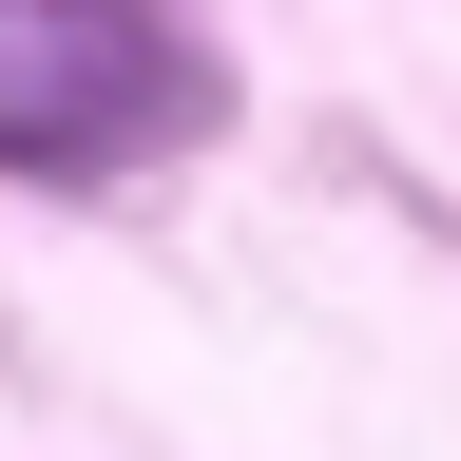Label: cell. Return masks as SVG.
Wrapping results in <instances>:
<instances>
[{
	"label": "cell",
	"instance_id": "1",
	"mask_svg": "<svg viewBox=\"0 0 461 461\" xmlns=\"http://www.w3.org/2000/svg\"><path fill=\"white\" fill-rule=\"evenodd\" d=\"M212 115V58L173 0H0V173H135L154 135Z\"/></svg>",
	"mask_w": 461,
	"mask_h": 461
}]
</instances>
